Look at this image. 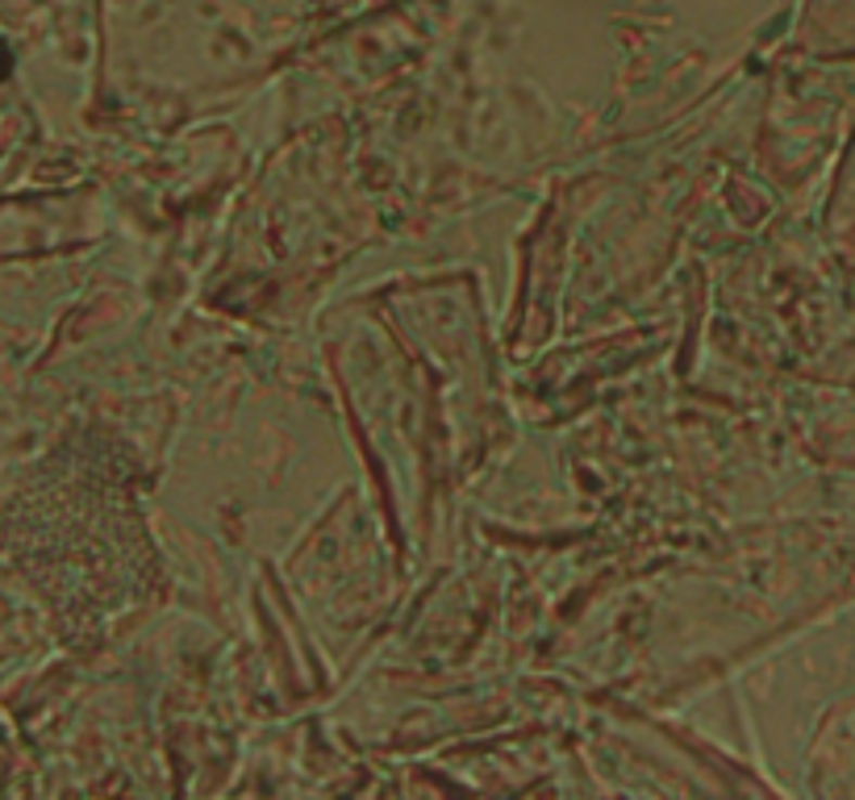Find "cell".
Segmentation results:
<instances>
[{
	"label": "cell",
	"mask_w": 855,
	"mask_h": 800,
	"mask_svg": "<svg viewBox=\"0 0 855 800\" xmlns=\"http://www.w3.org/2000/svg\"><path fill=\"white\" fill-rule=\"evenodd\" d=\"M4 72H9V54H0V80H4Z\"/></svg>",
	"instance_id": "obj_1"
}]
</instances>
